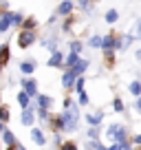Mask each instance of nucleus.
<instances>
[{
	"instance_id": "f704fd0d",
	"label": "nucleus",
	"mask_w": 141,
	"mask_h": 150,
	"mask_svg": "<svg viewBox=\"0 0 141 150\" xmlns=\"http://www.w3.org/2000/svg\"><path fill=\"white\" fill-rule=\"evenodd\" d=\"M135 106H137V110H141V95H139V99H137V104H135Z\"/></svg>"
},
{
	"instance_id": "b1692460",
	"label": "nucleus",
	"mask_w": 141,
	"mask_h": 150,
	"mask_svg": "<svg viewBox=\"0 0 141 150\" xmlns=\"http://www.w3.org/2000/svg\"><path fill=\"white\" fill-rule=\"evenodd\" d=\"M31 135H33V141H35V144H38V146H44V141H47V139H44L42 130H33Z\"/></svg>"
},
{
	"instance_id": "4c0bfd02",
	"label": "nucleus",
	"mask_w": 141,
	"mask_h": 150,
	"mask_svg": "<svg viewBox=\"0 0 141 150\" xmlns=\"http://www.w3.org/2000/svg\"><path fill=\"white\" fill-rule=\"evenodd\" d=\"M0 132H2V119H0Z\"/></svg>"
},
{
	"instance_id": "f8f14e48",
	"label": "nucleus",
	"mask_w": 141,
	"mask_h": 150,
	"mask_svg": "<svg viewBox=\"0 0 141 150\" xmlns=\"http://www.w3.org/2000/svg\"><path fill=\"white\" fill-rule=\"evenodd\" d=\"M77 60H80V53H73V51H70L68 55L64 57V66H66V69H73V66L77 64Z\"/></svg>"
},
{
	"instance_id": "423d86ee",
	"label": "nucleus",
	"mask_w": 141,
	"mask_h": 150,
	"mask_svg": "<svg viewBox=\"0 0 141 150\" xmlns=\"http://www.w3.org/2000/svg\"><path fill=\"white\" fill-rule=\"evenodd\" d=\"M47 64H49V66H53V69H60V66H64V53H62L60 49H57V51H53Z\"/></svg>"
},
{
	"instance_id": "ddd939ff",
	"label": "nucleus",
	"mask_w": 141,
	"mask_h": 150,
	"mask_svg": "<svg viewBox=\"0 0 141 150\" xmlns=\"http://www.w3.org/2000/svg\"><path fill=\"white\" fill-rule=\"evenodd\" d=\"M88 66H90V62H88V60H82V57H80V60H77V64L73 66V71H75V75H82L86 69H88Z\"/></svg>"
},
{
	"instance_id": "4468645a",
	"label": "nucleus",
	"mask_w": 141,
	"mask_h": 150,
	"mask_svg": "<svg viewBox=\"0 0 141 150\" xmlns=\"http://www.w3.org/2000/svg\"><path fill=\"white\" fill-rule=\"evenodd\" d=\"M104 119V112H93V115H86V122L90 124V126H99Z\"/></svg>"
},
{
	"instance_id": "4be33fe9",
	"label": "nucleus",
	"mask_w": 141,
	"mask_h": 150,
	"mask_svg": "<svg viewBox=\"0 0 141 150\" xmlns=\"http://www.w3.org/2000/svg\"><path fill=\"white\" fill-rule=\"evenodd\" d=\"M104 62H106V66H113L115 64V51H104Z\"/></svg>"
},
{
	"instance_id": "ea45409f",
	"label": "nucleus",
	"mask_w": 141,
	"mask_h": 150,
	"mask_svg": "<svg viewBox=\"0 0 141 150\" xmlns=\"http://www.w3.org/2000/svg\"><path fill=\"white\" fill-rule=\"evenodd\" d=\"M7 150H13V148H11V146H9V148H7Z\"/></svg>"
},
{
	"instance_id": "7ed1b4c3",
	"label": "nucleus",
	"mask_w": 141,
	"mask_h": 150,
	"mask_svg": "<svg viewBox=\"0 0 141 150\" xmlns=\"http://www.w3.org/2000/svg\"><path fill=\"white\" fill-rule=\"evenodd\" d=\"M104 51H119V38L115 33H108V35H104Z\"/></svg>"
},
{
	"instance_id": "20e7f679",
	"label": "nucleus",
	"mask_w": 141,
	"mask_h": 150,
	"mask_svg": "<svg viewBox=\"0 0 141 150\" xmlns=\"http://www.w3.org/2000/svg\"><path fill=\"white\" fill-rule=\"evenodd\" d=\"M77 77H80V75H75V71H73V69H66V71H64V75H62V86H64V88H70V86H75Z\"/></svg>"
},
{
	"instance_id": "a19ab883",
	"label": "nucleus",
	"mask_w": 141,
	"mask_h": 150,
	"mask_svg": "<svg viewBox=\"0 0 141 150\" xmlns=\"http://www.w3.org/2000/svg\"><path fill=\"white\" fill-rule=\"evenodd\" d=\"M139 150H141V148H139Z\"/></svg>"
},
{
	"instance_id": "dca6fc26",
	"label": "nucleus",
	"mask_w": 141,
	"mask_h": 150,
	"mask_svg": "<svg viewBox=\"0 0 141 150\" xmlns=\"http://www.w3.org/2000/svg\"><path fill=\"white\" fill-rule=\"evenodd\" d=\"M88 47H90V49H102V47H104V38H102V35H93V38L88 40Z\"/></svg>"
},
{
	"instance_id": "e433bc0d",
	"label": "nucleus",
	"mask_w": 141,
	"mask_h": 150,
	"mask_svg": "<svg viewBox=\"0 0 141 150\" xmlns=\"http://www.w3.org/2000/svg\"><path fill=\"white\" fill-rule=\"evenodd\" d=\"M137 60H139V62H141V51H137Z\"/></svg>"
},
{
	"instance_id": "f03ea898",
	"label": "nucleus",
	"mask_w": 141,
	"mask_h": 150,
	"mask_svg": "<svg viewBox=\"0 0 141 150\" xmlns=\"http://www.w3.org/2000/svg\"><path fill=\"white\" fill-rule=\"evenodd\" d=\"M106 135H108L110 139H115V141H121V144H126V130H123L121 126H117V124L108 126V132H106Z\"/></svg>"
},
{
	"instance_id": "6ab92c4d",
	"label": "nucleus",
	"mask_w": 141,
	"mask_h": 150,
	"mask_svg": "<svg viewBox=\"0 0 141 150\" xmlns=\"http://www.w3.org/2000/svg\"><path fill=\"white\" fill-rule=\"evenodd\" d=\"M20 29H38V20L33 18V16H29V18H24V22H22Z\"/></svg>"
},
{
	"instance_id": "f257e3e1",
	"label": "nucleus",
	"mask_w": 141,
	"mask_h": 150,
	"mask_svg": "<svg viewBox=\"0 0 141 150\" xmlns=\"http://www.w3.org/2000/svg\"><path fill=\"white\" fill-rule=\"evenodd\" d=\"M35 40H38V31L35 29H22L18 33V47L20 49H29Z\"/></svg>"
},
{
	"instance_id": "a878e982",
	"label": "nucleus",
	"mask_w": 141,
	"mask_h": 150,
	"mask_svg": "<svg viewBox=\"0 0 141 150\" xmlns=\"http://www.w3.org/2000/svg\"><path fill=\"white\" fill-rule=\"evenodd\" d=\"M22 22H24V13H22V11L13 13V27H22Z\"/></svg>"
},
{
	"instance_id": "6e6552de",
	"label": "nucleus",
	"mask_w": 141,
	"mask_h": 150,
	"mask_svg": "<svg viewBox=\"0 0 141 150\" xmlns=\"http://www.w3.org/2000/svg\"><path fill=\"white\" fill-rule=\"evenodd\" d=\"M55 13L57 16H64V18H66V16H70V13H73V0H62L60 5H57Z\"/></svg>"
},
{
	"instance_id": "473e14b6",
	"label": "nucleus",
	"mask_w": 141,
	"mask_h": 150,
	"mask_svg": "<svg viewBox=\"0 0 141 150\" xmlns=\"http://www.w3.org/2000/svg\"><path fill=\"white\" fill-rule=\"evenodd\" d=\"M88 137H90V139H95V137H97V130H95V128H90V130H88Z\"/></svg>"
},
{
	"instance_id": "c756f323",
	"label": "nucleus",
	"mask_w": 141,
	"mask_h": 150,
	"mask_svg": "<svg viewBox=\"0 0 141 150\" xmlns=\"http://www.w3.org/2000/svg\"><path fill=\"white\" fill-rule=\"evenodd\" d=\"M62 150H77V146L73 144V141H64V144H62Z\"/></svg>"
},
{
	"instance_id": "aec40b11",
	"label": "nucleus",
	"mask_w": 141,
	"mask_h": 150,
	"mask_svg": "<svg viewBox=\"0 0 141 150\" xmlns=\"http://www.w3.org/2000/svg\"><path fill=\"white\" fill-rule=\"evenodd\" d=\"M117 20H119V11L117 9H110L108 13H106V22H108V24H115Z\"/></svg>"
},
{
	"instance_id": "c9c22d12",
	"label": "nucleus",
	"mask_w": 141,
	"mask_h": 150,
	"mask_svg": "<svg viewBox=\"0 0 141 150\" xmlns=\"http://www.w3.org/2000/svg\"><path fill=\"white\" fill-rule=\"evenodd\" d=\"M135 144H141V135H137V137H135Z\"/></svg>"
},
{
	"instance_id": "58836bf2",
	"label": "nucleus",
	"mask_w": 141,
	"mask_h": 150,
	"mask_svg": "<svg viewBox=\"0 0 141 150\" xmlns=\"http://www.w3.org/2000/svg\"><path fill=\"white\" fill-rule=\"evenodd\" d=\"M90 2H99V0H90Z\"/></svg>"
},
{
	"instance_id": "2f4dec72",
	"label": "nucleus",
	"mask_w": 141,
	"mask_h": 150,
	"mask_svg": "<svg viewBox=\"0 0 141 150\" xmlns=\"http://www.w3.org/2000/svg\"><path fill=\"white\" fill-rule=\"evenodd\" d=\"M121 148H126V144H121V141H117V144H113L108 150H121Z\"/></svg>"
},
{
	"instance_id": "5701e85b",
	"label": "nucleus",
	"mask_w": 141,
	"mask_h": 150,
	"mask_svg": "<svg viewBox=\"0 0 141 150\" xmlns=\"http://www.w3.org/2000/svg\"><path fill=\"white\" fill-rule=\"evenodd\" d=\"M9 115H11V108L7 106V104H0V119H2V122H7V119H9Z\"/></svg>"
},
{
	"instance_id": "39448f33",
	"label": "nucleus",
	"mask_w": 141,
	"mask_h": 150,
	"mask_svg": "<svg viewBox=\"0 0 141 150\" xmlns=\"http://www.w3.org/2000/svg\"><path fill=\"white\" fill-rule=\"evenodd\" d=\"M9 27H13V13L11 11H5L0 16V33H7Z\"/></svg>"
},
{
	"instance_id": "0eeeda50",
	"label": "nucleus",
	"mask_w": 141,
	"mask_h": 150,
	"mask_svg": "<svg viewBox=\"0 0 141 150\" xmlns=\"http://www.w3.org/2000/svg\"><path fill=\"white\" fill-rule=\"evenodd\" d=\"M22 91H27L31 97H33V95H38V82L33 80V77H24V80H22Z\"/></svg>"
},
{
	"instance_id": "412c9836",
	"label": "nucleus",
	"mask_w": 141,
	"mask_h": 150,
	"mask_svg": "<svg viewBox=\"0 0 141 150\" xmlns=\"http://www.w3.org/2000/svg\"><path fill=\"white\" fill-rule=\"evenodd\" d=\"M2 139H5L7 146H16V137H13L11 130H2Z\"/></svg>"
},
{
	"instance_id": "bb28decb",
	"label": "nucleus",
	"mask_w": 141,
	"mask_h": 150,
	"mask_svg": "<svg viewBox=\"0 0 141 150\" xmlns=\"http://www.w3.org/2000/svg\"><path fill=\"white\" fill-rule=\"evenodd\" d=\"M82 49H84V44H82L80 40H73V42H70V51L73 53H82Z\"/></svg>"
},
{
	"instance_id": "393cba45",
	"label": "nucleus",
	"mask_w": 141,
	"mask_h": 150,
	"mask_svg": "<svg viewBox=\"0 0 141 150\" xmlns=\"http://www.w3.org/2000/svg\"><path fill=\"white\" fill-rule=\"evenodd\" d=\"M128 91H130L132 95H137V97H139V95H141V82H130Z\"/></svg>"
},
{
	"instance_id": "9d476101",
	"label": "nucleus",
	"mask_w": 141,
	"mask_h": 150,
	"mask_svg": "<svg viewBox=\"0 0 141 150\" xmlns=\"http://www.w3.org/2000/svg\"><path fill=\"white\" fill-rule=\"evenodd\" d=\"M128 35H130L132 40H141V18H139V20H137V22H135V24L130 27Z\"/></svg>"
},
{
	"instance_id": "a211bd4d",
	"label": "nucleus",
	"mask_w": 141,
	"mask_h": 150,
	"mask_svg": "<svg viewBox=\"0 0 141 150\" xmlns=\"http://www.w3.org/2000/svg\"><path fill=\"white\" fill-rule=\"evenodd\" d=\"M38 106L40 108H51L53 106V99L49 97V95H40V97H38Z\"/></svg>"
},
{
	"instance_id": "7c9ffc66",
	"label": "nucleus",
	"mask_w": 141,
	"mask_h": 150,
	"mask_svg": "<svg viewBox=\"0 0 141 150\" xmlns=\"http://www.w3.org/2000/svg\"><path fill=\"white\" fill-rule=\"evenodd\" d=\"M113 108L121 112V110H123V102H121V99H113Z\"/></svg>"
},
{
	"instance_id": "9b49d317",
	"label": "nucleus",
	"mask_w": 141,
	"mask_h": 150,
	"mask_svg": "<svg viewBox=\"0 0 141 150\" xmlns=\"http://www.w3.org/2000/svg\"><path fill=\"white\" fill-rule=\"evenodd\" d=\"M20 71H22L24 75H31L33 71H35V62H33V60H24V62H20Z\"/></svg>"
},
{
	"instance_id": "72a5a7b5",
	"label": "nucleus",
	"mask_w": 141,
	"mask_h": 150,
	"mask_svg": "<svg viewBox=\"0 0 141 150\" xmlns=\"http://www.w3.org/2000/svg\"><path fill=\"white\" fill-rule=\"evenodd\" d=\"M93 150H108V148H104L102 144H95V146H93Z\"/></svg>"
},
{
	"instance_id": "c85d7f7f",
	"label": "nucleus",
	"mask_w": 141,
	"mask_h": 150,
	"mask_svg": "<svg viewBox=\"0 0 141 150\" xmlns=\"http://www.w3.org/2000/svg\"><path fill=\"white\" fill-rule=\"evenodd\" d=\"M77 102H80V106H86V104H88V95L82 91V93H80V99H77Z\"/></svg>"
},
{
	"instance_id": "f3484780",
	"label": "nucleus",
	"mask_w": 141,
	"mask_h": 150,
	"mask_svg": "<svg viewBox=\"0 0 141 150\" xmlns=\"http://www.w3.org/2000/svg\"><path fill=\"white\" fill-rule=\"evenodd\" d=\"M18 102H20V106H22V108H29V104H31V95H29L27 91H22V93L18 95Z\"/></svg>"
},
{
	"instance_id": "1a4fd4ad",
	"label": "nucleus",
	"mask_w": 141,
	"mask_h": 150,
	"mask_svg": "<svg viewBox=\"0 0 141 150\" xmlns=\"http://www.w3.org/2000/svg\"><path fill=\"white\" fill-rule=\"evenodd\" d=\"M9 57H11L9 44H0V66H5L7 62H9Z\"/></svg>"
},
{
	"instance_id": "cd10ccee",
	"label": "nucleus",
	"mask_w": 141,
	"mask_h": 150,
	"mask_svg": "<svg viewBox=\"0 0 141 150\" xmlns=\"http://www.w3.org/2000/svg\"><path fill=\"white\" fill-rule=\"evenodd\" d=\"M84 84H86V80L80 75V77H77V82H75V91H77V93H82V91H84Z\"/></svg>"
},
{
	"instance_id": "2eb2a0df",
	"label": "nucleus",
	"mask_w": 141,
	"mask_h": 150,
	"mask_svg": "<svg viewBox=\"0 0 141 150\" xmlns=\"http://www.w3.org/2000/svg\"><path fill=\"white\" fill-rule=\"evenodd\" d=\"M20 122H22V126H31V124H33V112H31V106L22 110V119H20Z\"/></svg>"
}]
</instances>
